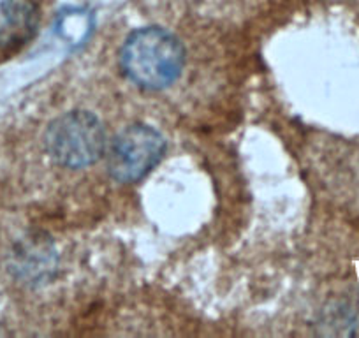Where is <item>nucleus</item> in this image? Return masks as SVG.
<instances>
[{
  "instance_id": "nucleus-1",
  "label": "nucleus",
  "mask_w": 359,
  "mask_h": 338,
  "mask_svg": "<svg viewBox=\"0 0 359 338\" xmlns=\"http://www.w3.org/2000/svg\"><path fill=\"white\" fill-rule=\"evenodd\" d=\"M120 62L127 78L144 90H162L180 78L185 50L178 37L162 27H143L122 46Z\"/></svg>"
},
{
  "instance_id": "nucleus-2",
  "label": "nucleus",
  "mask_w": 359,
  "mask_h": 338,
  "mask_svg": "<svg viewBox=\"0 0 359 338\" xmlns=\"http://www.w3.org/2000/svg\"><path fill=\"white\" fill-rule=\"evenodd\" d=\"M46 148L51 158L64 168H86L104 155V127L90 111H69L48 127Z\"/></svg>"
},
{
  "instance_id": "nucleus-3",
  "label": "nucleus",
  "mask_w": 359,
  "mask_h": 338,
  "mask_svg": "<svg viewBox=\"0 0 359 338\" xmlns=\"http://www.w3.org/2000/svg\"><path fill=\"white\" fill-rule=\"evenodd\" d=\"M164 154V136L147 123H134L111 141L108 151V171L113 180L120 184H133L147 177L162 161Z\"/></svg>"
},
{
  "instance_id": "nucleus-4",
  "label": "nucleus",
  "mask_w": 359,
  "mask_h": 338,
  "mask_svg": "<svg viewBox=\"0 0 359 338\" xmlns=\"http://www.w3.org/2000/svg\"><path fill=\"white\" fill-rule=\"evenodd\" d=\"M39 13L32 0H0V48L11 50L36 34Z\"/></svg>"
}]
</instances>
